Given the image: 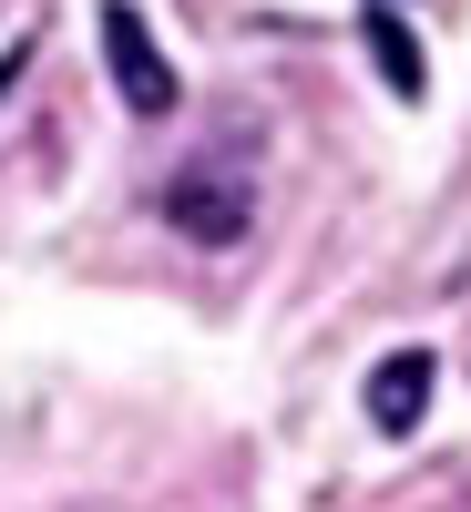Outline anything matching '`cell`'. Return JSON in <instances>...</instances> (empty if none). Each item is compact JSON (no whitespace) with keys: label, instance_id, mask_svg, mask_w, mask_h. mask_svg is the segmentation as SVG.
I'll return each instance as SVG.
<instances>
[{"label":"cell","instance_id":"cell-1","mask_svg":"<svg viewBox=\"0 0 471 512\" xmlns=\"http://www.w3.org/2000/svg\"><path fill=\"white\" fill-rule=\"evenodd\" d=\"M164 226H175L185 246H246V226H256V175H246L236 154L185 164V175L164 185Z\"/></svg>","mask_w":471,"mask_h":512},{"label":"cell","instance_id":"cell-2","mask_svg":"<svg viewBox=\"0 0 471 512\" xmlns=\"http://www.w3.org/2000/svg\"><path fill=\"white\" fill-rule=\"evenodd\" d=\"M103 72H113V93H123V113H175V62L154 52V31H144V11L134 0H103Z\"/></svg>","mask_w":471,"mask_h":512},{"label":"cell","instance_id":"cell-3","mask_svg":"<svg viewBox=\"0 0 471 512\" xmlns=\"http://www.w3.org/2000/svg\"><path fill=\"white\" fill-rule=\"evenodd\" d=\"M431 379H441L431 349H390V359L369 369V431L410 441V431H420V410H431Z\"/></svg>","mask_w":471,"mask_h":512},{"label":"cell","instance_id":"cell-4","mask_svg":"<svg viewBox=\"0 0 471 512\" xmlns=\"http://www.w3.org/2000/svg\"><path fill=\"white\" fill-rule=\"evenodd\" d=\"M359 41H369V62H379V82H390L400 103H420V82H431V62H420V41H410V21L379 0V11L359 21Z\"/></svg>","mask_w":471,"mask_h":512},{"label":"cell","instance_id":"cell-5","mask_svg":"<svg viewBox=\"0 0 471 512\" xmlns=\"http://www.w3.org/2000/svg\"><path fill=\"white\" fill-rule=\"evenodd\" d=\"M21 52H31V31H11V41H0V93H11V72H21Z\"/></svg>","mask_w":471,"mask_h":512}]
</instances>
